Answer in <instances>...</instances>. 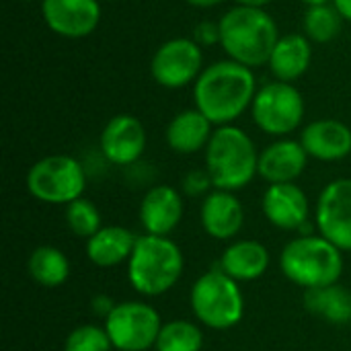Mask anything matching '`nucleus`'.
<instances>
[{
  "mask_svg": "<svg viewBox=\"0 0 351 351\" xmlns=\"http://www.w3.org/2000/svg\"><path fill=\"white\" fill-rule=\"evenodd\" d=\"M257 95V80L251 68L218 60L204 68L193 84V103L214 125H230L247 109Z\"/></svg>",
  "mask_w": 351,
  "mask_h": 351,
  "instance_id": "obj_1",
  "label": "nucleus"
},
{
  "mask_svg": "<svg viewBox=\"0 0 351 351\" xmlns=\"http://www.w3.org/2000/svg\"><path fill=\"white\" fill-rule=\"evenodd\" d=\"M220 47L228 60L239 62L251 70L269 62V56L282 37L278 23L265 8L234 4L220 21Z\"/></svg>",
  "mask_w": 351,
  "mask_h": 351,
  "instance_id": "obj_2",
  "label": "nucleus"
},
{
  "mask_svg": "<svg viewBox=\"0 0 351 351\" xmlns=\"http://www.w3.org/2000/svg\"><path fill=\"white\" fill-rule=\"evenodd\" d=\"M259 152L245 130L220 125L206 146V171L216 189L239 191L257 175Z\"/></svg>",
  "mask_w": 351,
  "mask_h": 351,
  "instance_id": "obj_3",
  "label": "nucleus"
},
{
  "mask_svg": "<svg viewBox=\"0 0 351 351\" xmlns=\"http://www.w3.org/2000/svg\"><path fill=\"white\" fill-rule=\"evenodd\" d=\"M181 274L183 253L171 239L146 234L136 241L128 265V278L136 292L160 296L179 282Z\"/></svg>",
  "mask_w": 351,
  "mask_h": 351,
  "instance_id": "obj_4",
  "label": "nucleus"
},
{
  "mask_svg": "<svg viewBox=\"0 0 351 351\" xmlns=\"http://www.w3.org/2000/svg\"><path fill=\"white\" fill-rule=\"evenodd\" d=\"M284 276L306 290L327 288L337 284L343 274V255L325 237H300L288 243L282 251Z\"/></svg>",
  "mask_w": 351,
  "mask_h": 351,
  "instance_id": "obj_5",
  "label": "nucleus"
},
{
  "mask_svg": "<svg viewBox=\"0 0 351 351\" xmlns=\"http://www.w3.org/2000/svg\"><path fill=\"white\" fill-rule=\"evenodd\" d=\"M193 315L212 329L234 327L245 313V300L237 282L222 269L204 274L191 288Z\"/></svg>",
  "mask_w": 351,
  "mask_h": 351,
  "instance_id": "obj_6",
  "label": "nucleus"
},
{
  "mask_svg": "<svg viewBox=\"0 0 351 351\" xmlns=\"http://www.w3.org/2000/svg\"><path fill=\"white\" fill-rule=\"evenodd\" d=\"M86 175L82 165L68 154H51L37 160L27 173L29 193L45 204H70L82 197Z\"/></svg>",
  "mask_w": 351,
  "mask_h": 351,
  "instance_id": "obj_7",
  "label": "nucleus"
},
{
  "mask_svg": "<svg viewBox=\"0 0 351 351\" xmlns=\"http://www.w3.org/2000/svg\"><path fill=\"white\" fill-rule=\"evenodd\" d=\"M255 125L269 136H288L304 119V97L292 82L274 80L257 88L251 105Z\"/></svg>",
  "mask_w": 351,
  "mask_h": 351,
  "instance_id": "obj_8",
  "label": "nucleus"
},
{
  "mask_svg": "<svg viewBox=\"0 0 351 351\" xmlns=\"http://www.w3.org/2000/svg\"><path fill=\"white\" fill-rule=\"evenodd\" d=\"M204 72V47L193 37H173L156 47L150 60V76L162 88L195 84Z\"/></svg>",
  "mask_w": 351,
  "mask_h": 351,
  "instance_id": "obj_9",
  "label": "nucleus"
},
{
  "mask_svg": "<svg viewBox=\"0 0 351 351\" xmlns=\"http://www.w3.org/2000/svg\"><path fill=\"white\" fill-rule=\"evenodd\" d=\"M160 329L158 313L144 302L115 304L105 319V331L113 348L119 351H146L150 346H156Z\"/></svg>",
  "mask_w": 351,
  "mask_h": 351,
  "instance_id": "obj_10",
  "label": "nucleus"
},
{
  "mask_svg": "<svg viewBox=\"0 0 351 351\" xmlns=\"http://www.w3.org/2000/svg\"><path fill=\"white\" fill-rule=\"evenodd\" d=\"M321 237L341 251H351V179L331 181L317 202Z\"/></svg>",
  "mask_w": 351,
  "mask_h": 351,
  "instance_id": "obj_11",
  "label": "nucleus"
},
{
  "mask_svg": "<svg viewBox=\"0 0 351 351\" xmlns=\"http://www.w3.org/2000/svg\"><path fill=\"white\" fill-rule=\"evenodd\" d=\"M41 16L56 35L82 39L101 23V0H41Z\"/></svg>",
  "mask_w": 351,
  "mask_h": 351,
  "instance_id": "obj_12",
  "label": "nucleus"
},
{
  "mask_svg": "<svg viewBox=\"0 0 351 351\" xmlns=\"http://www.w3.org/2000/svg\"><path fill=\"white\" fill-rule=\"evenodd\" d=\"M146 130L134 115L119 113L111 117L99 138L103 156L119 167L134 165L146 150Z\"/></svg>",
  "mask_w": 351,
  "mask_h": 351,
  "instance_id": "obj_13",
  "label": "nucleus"
},
{
  "mask_svg": "<svg viewBox=\"0 0 351 351\" xmlns=\"http://www.w3.org/2000/svg\"><path fill=\"white\" fill-rule=\"evenodd\" d=\"M308 197L296 183H276L263 193L265 218L282 230H298L308 220Z\"/></svg>",
  "mask_w": 351,
  "mask_h": 351,
  "instance_id": "obj_14",
  "label": "nucleus"
},
{
  "mask_svg": "<svg viewBox=\"0 0 351 351\" xmlns=\"http://www.w3.org/2000/svg\"><path fill=\"white\" fill-rule=\"evenodd\" d=\"M300 144L308 156L335 162L351 154V128L339 119H317L302 130Z\"/></svg>",
  "mask_w": 351,
  "mask_h": 351,
  "instance_id": "obj_15",
  "label": "nucleus"
},
{
  "mask_svg": "<svg viewBox=\"0 0 351 351\" xmlns=\"http://www.w3.org/2000/svg\"><path fill=\"white\" fill-rule=\"evenodd\" d=\"M308 152L296 140H278L259 152L257 175H261L269 185L294 183L306 169Z\"/></svg>",
  "mask_w": 351,
  "mask_h": 351,
  "instance_id": "obj_16",
  "label": "nucleus"
},
{
  "mask_svg": "<svg viewBox=\"0 0 351 351\" xmlns=\"http://www.w3.org/2000/svg\"><path fill=\"white\" fill-rule=\"evenodd\" d=\"M183 216V202L175 187L158 185L152 187L140 206V220L148 234L167 237L177 228Z\"/></svg>",
  "mask_w": 351,
  "mask_h": 351,
  "instance_id": "obj_17",
  "label": "nucleus"
},
{
  "mask_svg": "<svg viewBox=\"0 0 351 351\" xmlns=\"http://www.w3.org/2000/svg\"><path fill=\"white\" fill-rule=\"evenodd\" d=\"M313 64V41L304 33L282 35L269 56V70L276 80L296 82L302 78Z\"/></svg>",
  "mask_w": 351,
  "mask_h": 351,
  "instance_id": "obj_18",
  "label": "nucleus"
},
{
  "mask_svg": "<svg viewBox=\"0 0 351 351\" xmlns=\"http://www.w3.org/2000/svg\"><path fill=\"white\" fill-rule=\"evenodd\" d=\"M243 222H245V210L232 191L216 189L208 193V197L202 204V224L210 237L218 241H226L239 234Z\"/></svg>",
  "mask_w": 351,
  "mask_h": 351,
  "instance_id": "obj_19",
  "label": "nucleus"
},
{
  "mask_svg": "<svg viewBox=\"0 0 351 351\" xmlns=\"http://www.w3.org/2000/svg\"><path fill=\"white\" fill-rule=\"evenodd\" d=\"M214 134V123L199 109L177 113L167 125V144L179 154H193L208 146Z\"/></svg>",
  "mask_w": 351,
  "mask_h": 351,
  "instance_id": "obj_20",
  "label": "nucleus"
},
{
  "mask_svg": "<svg viewBox=\"0 0 351 351\" xmlns=\"http://www.w3.org/2000/svg\"><path fill=\"white\" fill-rule=\"evenodd\" d=\"M269 267V253L257 241H239L230 245L222 259L220 269L234 282H251L261 278Z\"/></svg>",
  "mask_w": 351,
  "mask_h": 351,
  "instance_id": "obj_21",
  "label": "nucleus"
},
{
  "mask_svg": "<svg viewBox=\"0 0 351 351\" xmlns=\"http://www.w3.org/2000/svg\"><path fill=\"white\" fill-rule=\"evenodd\" d=\"M136 241L138 239L128 228L107 226L88 239L86 255L97 267H113V265H119L121 261L130 259V255L136 247Z\"/></svg>",
  "mask_w": 351,
  "mask_h": 351,
  "instance_id": "obj_22",
  "label": "nucleus"
},
{
  "mask_svg": "<svg viewBox=\"0 0 351 351\" xmlns=\"http://www.w3.org/2000/svg\"><path fill=\"white\" fill-rule=\"evenodd\" d=\"M306 308L325 321L331 323H350L351 321V294L337 284L317 290H306L304 296Z\"/></svg>",
  "mask_w": 351,
  "mask_h": 351,
  "instance_id": "obj_23",
  "label": "nucleus"
},
{
  "mask_svg": "<svg viewBox=\"0 0 351 351\" xmlns=\"http://www.w3.org/2000/svg\"><path fill=\"white\" fill-rule=\"evenodd\" d=\"M29 276L45 288H56L62 286L68 280L70 274V263L66 255L56 249V247H39L31 253L27 261Z\"/></svg>",
  "mask_w": 351,
  "mask_h": 351,
  "instance_id": "obj_24",
  "label": "nucleus"
},
{
  "mask_svg": "<svg viewBox=\"0 0 351 351\" xmlns=\"http://www.w3.org/2000/svg\"><path fill=\"white\" fill-rule=\"evenodd\" d=\"M343 27V16L335 8L333 2L329 4H319V6H308L302 19V29L304 35L315 41V43H329L333 41Z\"/></svg>",
  "mask_w": 351,
  "mask_h": 351,
  "instance_id": "obj_25",
  "label": "nucleus"
},
{
  "mask_svg": "<svg viewBox=\"0 0 351 351\" xmlns=\"http://www.w3.org/2000/svg\"><path fill=\"white\" fill-rule=\"evenodd\" d=\"M204 343V335L197 325L189 321H171L162 325L156 350L158 351H199Z\"/></svg>",
  "mask_w": 351,
  "mask_h": 351,
  "instance_id": "obj_26",
  "label": "nucleus"
},
{
  "mask_svg": "<svg viewBox=\"0 0 351 351\" xmlns=\"http://www.w3.org/2000/svg\"><path fill=\"white\" fill-rule=\"evenodd\" d=\"M66 222H68V228L80 239H90L101 230V214L97 206L84 197H78L68 204Z\"/></svg>",
  "mask_w": 351,
  "mask_h": 351,
  "instance_id": "obj_27",
  "label": "nucleus"
},
{
  "mask_svg": "<svg viewBox=\"0 0 351 351\" xmlns=\"http://www.w3.org/2000/svg\"><path fill=\"white\" fill-rule=\"evenodd\" d=\"M111 348L107 331L95 325H82L66 339V351H111Z\"/></svg>",
  "mask_w": 351,
  "mask_h": 351,
  "instance_id": "obj_28",
  "label": "nucleus"
},
{
  "mask_svg": "<svg viewBox=\"0 0 351 351\" xmlns=\"http://www.w3.org/2000/svg\"><path fill=\"white\" fill-rule=\"evenodd\" d=\"M212 177L208 171H189L185 177H183V191L187 195H204L210 187H212Z\"/></svg>",
  "mask_w": 351,
  "mask_h": 351,
  "instance_id": "obj_29",
  "label": "nucleus"
},
{
  "mask_svg": "<svg viewBox=\"0 0 351 351\" xmlns=\"http://www.w3.org/2000/svg\"><path fill=\"white\" fill-rule=\"evenodd\" d=\"M193 39L202 47L220 43V27H218V23H214V21H202V23H197L195 29H193Z\"/></svg>",
  "mask_w": 351,
  "mask_h": 351,
  "instance_id": "obj_30",
  "label": "nucleus"
},
{
  "mask_svg": "<svg viewBox=\"0 0 351 351\" xmlns=\"http://www.w3.org/2000/svg\"><path fill=\"white\" fill-rule=\"evenodd\" d=\"M333 4L339 10V14L343 16V21L351 23V0H333Z\"/></svg>",
  "mask_w": 351,
  "mask_h": 351,
  "instance_id": "obj_31",
  "label": "nucleus"
},
{
  "mask_svg": "<svg viewBox=\"0 0 351 351\" xmlns=\"http://www.w3.org/2000/svg\"><path fill=\"white\" fill-rule=\"evenodd\" d=\"M185 2L193 8H214V6L224 4L226 0H185Z\"/></svg>",
  "mask_w": 351,
  "mask_h": 351,
  "instance_id": "obj_32",
  "label": "nucleus"
},
{
  "mask_svg": "<svg viewBox=\"0 0 351 351\" xmlns=\"http://www.w3.org/2000/svg\"><path fill=\"white\" fill-rule=\"evenodd\" d=\"M241 6H253V8H265L267 4H271L274 0H234Z\"/></svg>",
  "mask_w": 351,
  "mask_h": 351,
  "instance_id": "obj_33",
  "label": "nucleus"
},
{
  "mask_svg": "<svg viewBox=\"0 0 351 351\" xmlns=\"http://www.w3.org/2000/svg\"><path fill=\"white\" fill-rule=\"evenodd\" d=\"M300 2H304L306 6H319V4H329L333 0H300Z\"/></svg>",
  "mask_w": 351,
  "mask_h": 351,
  "instance_id": "obj_34",
  "label": "nucleus"
},
{
  "mask_svg": "<svg viewBox=\"0 0 351 351\" xmlns=\"http://www.w3.org/2000/svg\"><path fill=\"white\" fill-rule=\"evenodd\" d=\"M19 2H35V0H19ZM41 2V0H39Z\"/></svg>",
  "mask_w": 351,
  "mask_h": 351,
  "instance_id": "obj_35",
  "label": "nucleus"
},
{
  "mask_svg": "<svg viewBox=\"0 0 351 351\" xmlns=\"http://www.w3.org/2000/svg\"><path fill=\"white\" fill-rule=\"evenodd\" d=\"M103 2H119V0H103Z\"/></svg>",
  "mask_w": 351,
  "mask_h": 351,
  "instance_id": "obj_36",
  "label": "nucleus"
}]
</instances>
